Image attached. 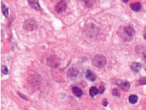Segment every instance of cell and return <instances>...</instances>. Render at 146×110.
<instances>
[{
	"label": "cell",
	"mask_w": 146,
	"mask_h": 110,
	"mask_svg": "<svg viewBox=\"0 0 146 110\" xmlns=\"http://www.w3.org/2000/svg\"><path fill=\"white\" fill-rule=\"evenodd\" d=\"M116 84L124 92H127L130 87V84L127 80H119L116 82Z\"/></svg>",
	"instance_id": "obj_5"
},
{
	"label": "cell",
	"mask_w": 146,
	"mask_h": 110,
	"mask_svg": "<svg viewBox=\"0 0 146 110\" xmlns=\"http://www.w3.org/2000/svg\"><path fill=\"white\" fill-rule=\"evenodd\" d=\"M142 5L140 2H135L131 3L130 4V8L134 11L139 12L141 9Z\"/></svg>",
	"instance_id": "obj_10"
},
{
	"label": "cell",
	"mask_w": 146,
	"mask_h": 110,
	"mask_svg": "<svg viewBox=\"0 0 146 110\" xmlns=\"http://www.w3.org/2000/svg\"><path fill=\"white\" fill-rule=\"evenodd\" d=\"M112 94L113 95L115 96H117V97L120 96V90L116 88H114V89H112Z\"/></svg>",
	"instance_id": "obj_18"
},
{
	"label": "cell",
	"mask_w": 146,
	"mask_h": 110,
	"mask_svg": "<svg viewBox=\"0 0 146 110\" xmlns=\"http://www.w3.org/2000/svg\"><path fill=\"white\" fill-rule=\"evenodd\" d=\"M79 74V71L76 68H69L67 72L68 77H70V78L75 77Z\"/></svg>",
	"instance_id": "obj_8"
},
{
	"label": "cell",
	"mask_w": 146,
	"mask_h": 110,
	"mask_svg": "<svg viewBox=\"0 0 146 110\" xmlns=\"http://www.w3.org/2000/svg\"><path fill=\"white\" fill-rule=\"evenodd\" d=\"M145 71H146V68H145Z\"/></svg>",
	"instance_id": "obj_26"
},
{
	"label": "cell",
	"mask_w": 146,
	"mask_h": 110,
	"mask_svg": "<svg viewBox=\"0 0 146 110\" xmlns=\"http://www.w3.org/2000/svg\"><path fill=\"white\" fill-rule=\"evenodd\" d=\"M19 94L22 98V99H24V100H28V99L27 98L26 96H25L24 95H23L22 94L20 93H19Z\"/></svg>",
	"instance_id": "obj_22"
},
{
	"label": "cell",
	"mask_w": 146,
	"mask_h": 110,
	"mask_svg": "<svg viewBox=\"0 0 146 110\" xmlns=\"http://www.w3.org/2000/svg\"><path fill=\"white\" fill-rule=\"evenodd\" d=\"M125 34L129 37H132L135 34V31L133 27L131 26H127L124 29Z\"/></svg>",
	"instance_id": "obj_9"
},
{
	"label": "cell",
	"mask_w": 146,
	"mask_h": 110,
	"mask_svg": "<svg viewBox=\"0 0 146 110\" xmlns=\"http://www.w3.org/2000/svg\"><path fill=\"white\" fill-rule=\"evenodd\" d=\"M142 68V65L139 63H134L131 66V70L135 73L139 72Z\"/></svg>",
	"instance_id": "obj_13"
},
{
	"label": "cell",
	"mask_w": 146,
	"mask_h": 110,
	"mask_svg": "<svg viewBox=\"0 0 146 110\" xmlns=\"http://www.w3.org/2000/svg\"><path fill=\"white\" fill-rule=\"evenodd\" d=\"M138 100V96L135 95H130L129 98V102L132 104H135L136 103Z\"/></svg>",
	"instance_id": "obj_14"
},
{
	"label": "cell",
	"mask_w": 146,
	"mask_h": 110,
	"mask_svg": "<svg viewBox=\"0 0 146 110\" xmlns=\"http://www.w3.org/2000/svg\"><path fill=\"white\" fill-rule=\"evenodd\" d=\"M47 64L52 68H57L60 65V60L55 55H51L47 59Z\"/></svg>",
	"instance_id": "obj_3"
},
{
	"label": "cell",
	"mask_w": 146,
	"mask_h": 110,
	"mask_svg": "<svg viewBox=\"0 0 146 110\" xmlns=\"http://www.w3.org/2000/svg\"><path fill=\"white\" fill-rule=\"evenodd\" d=\"M107 63V59L102 55H96L92 59V64L94 66L101 68L105 66Z\"/></svg>",
	"instance_id": "obj_2"
},
{
	"label": "cell",
	"mask_w": 146,
	"mask_h": 110,
	"mask_svg": "<svg viewBox=\"0 0 146 110\" xmlns=\"http://www.w3.org/2000/svg\"><path fill=\"white\" fill-rule=\"evenodd\" d=\"M1 72L5 74H8V68L5 65H2L1 67Z\"/></svg>",
	"instance_id": "obj_19"
},
{
	"label": "cell",
	"mask_w": 146,
	"mask_h": 110,
	"mask_svg": "<svg viewBox=\"0 0 146 110\" xmlns=\"http://www.w3.org/2000/svg\"><path fill=\"white\" fill-rule=\"evenodd\" d=\"M2 7L4 15L5 17H7L9 15V9H8V8L4 4H2Z\"/></svg>",
	"instance_id": "obj_17"
},
{
	"label": "cell",
	"mask_w": 146,
	"mask_h": 110,
	"mask_svg": "<svg viewBox=\"0 0 146 110\" xmlns=\"http://www.w3.org/2000/svg\"><path fill=\"white\" fill-rule=\"evenodd\" d=\"M128 1H129L128 0H125V1H124H124H123V2H124V3H127Z\"/></svg>",
	"instance_id": "obj_24"
},
{
	"label": "cell",
	"mask_w": 146,
	"mask_h": 110,
	"mask_svg": "<svg viewBox=\"0 0 146 110\" xmlns=\"http://www.w3.org/2000/svg\"><path fill=\"white\" fill-rule=\"evenodd\" d=\"M143 37H144V39L146 40V29H145V30H144Z\"/></svg>",
	"instance_id": "obj_23"
},
{
	"label": "cell",
	"mask_w": 146,
	"mask_h": 110,
	"mask_svg": "<svg viewBox=\"0 0 146 110\" xmlns=\"http://www.w3.org/2000/svg\"><path fill=\"white\" fill-rule=\"evenodd\" d=\"M84 32L88 37L93 38L99 34V29L94 24L90 23L85 27Z\"/></svg>",
	"instance_id": "obj_1"
},
{
	"label": "cell",
	"mask_w": 146,
	"mask_h": 110,
	"mask_svg": "<svg viewBox=\"0 0 146 110\" xmlns=\"http://www.w3.org/2000/svg\"><path fill=\"white\" fill-rule=\"evenodd\" d=\"M87 79L90 81H95L96 80V76L90 70H87L86 73Z\"/></svg>",
	"instance_id": "obj_7"
},
{
	"label": "cell",
	"mask_w": 146,
	"mask_h": 110,
	"mask_svg": "<svg viewBox=\"0 0 146 110\" xmlns=\"http://www.w3.org/2000/svg\"><path fill=\"white\" fill-rule=\"evenodd\" d=\"M72 92L73 94L77 97H80L83 95V91L80 88L75 86L73 88Z\"/></svg>",
	"instance_id": "obj_12"
},
{
	"label": "cell",
	"mask_w": 146,
	"mask_h": 110,
	"mask_svg": "<svg viewBox=\"0 0 146 110\" xmlns=\"http://www.w3.org/2000/svg\"><path fill=\"white\" fill-rule=\"evenodd\" d=\"M67 4L65 1H60L58 2L55 8V10L58 13H60L66 10Z\"/></svg>",
	"instance_id": "obj_6"
},
{
	"label": "cell",
	"mask_w": 146,
	"mask_h": 110,
	"mask_svg": "<svg viewBox=\"0 0 146 110\" xmlns=\"http://www.w3.org/2000/svg\"><path fill=\"white\" fill-rule=\"evenodd\" d=\"M108 104H109V103L107 101V99H103V100H102V104H103V106L104 107H107Z\"/></svg>",
	"instance_id": "obj_21"
},
{
	"label": "cell",
	"mask_w": 146,
	"mask_h": 110,
	"mask_svg": "<svg viewBox=\"0 0 146 110\" xmlns=\"http://www.w3.org/2000/svg\"><path fill=\"white\" fill-rule=\"evenodd\" d=\"M105 91V87L103 86H100L98 88L99 93L101 94H103Z\"/></svg>",
	"instance_id": "obj_20"
},
{
	"label": "cell",
	"mask_w": 146,
	"mask_h": 110,
	"mask_svg": "<svg viewBox=\"0 0 146 110\" xmlns=\"http://www.w3.org/2000/svg\"><path fill=\"white\" fill-rule=\"evenodd\" d=\"M144 56H145V58H146V53H145V54H144Z\"/></svg>",
	"instance_id": "obj_25"
},
{
	"label": "cell",
	"mask_w": 146,
	"mask_h": 110,
	"mask_svg": "<svg viewBox=\"0 0 146 110\" xmlns=\"http://www.w3.org/2000/svg\"><path fill=\"white\" fill-rule=\"evenodd\" d=\"M37 27V23L33 19H27L23 23V28L27 31H33L35 30Z\"/></svg>",
	"instance_id": "obj_4"
},
{
	"label": "cell",
	"mask_w": 146,
	"mask_h": 110,
	"mask_svg": "<svg viewBox=\"0 0 146 110\" xmlns=\"http://www.w3.org/2000/svg\"><path fill=\"white\" fill-rule=\"evenodd\" d=\"M28 2L30 6L34 9L38 10L40 9V6L38 0H28Z\"/></svg>",
	"instance_id": "obj_11"
},
{
	"label": "cell",
	"mask_w": 146,
	"mask_h": 110,
	"mask_svg": "<svg viewBox=\"0 0 146 110\" xmlns=\"http://www.w3.org/2000/svg\"><path fill=\"white\" fill-rule=\"evenodd\" d=\"M98 93H99L98 89H97V88L96 87L92 86L90 88V90H89V93H90V95L91 96L93 97V96H95L96 95H97Z\"/></svg>",
	"instance_id": "obj_15"
},
{
	"label": "cell",
	"mask_w": 146,
	"mask_h": 110,
	"mask_svg": "<svg viewBox=\"0 0 146 110\" xmlns=\"http://www.w3.org/2000/svg\"><path fill=\"white\" fill-rule=\"evenodd\" d=\"M136 84L138 85H146V77H141L137 80Z\"/></svg>",
	"instance_id": "obj_16"
}]
</instances>
